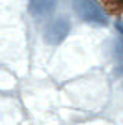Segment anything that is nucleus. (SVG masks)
Here are the masks:
<instances>
[{"mask_svg": "<svg viewBox=\"0 0 123 125\" xmlns=\"http://www.w3.org/2000/svg\"><path fill=\"white\" fill-rule=\"evenodd\" d=\"M119 2H121V4H123V0H119Z\"/></svg>", "mask_w": 123, "mask_h": 125, "instance_id": "nucleus-5", "label": "nucleus"}, {"mask_svg": "<svg viewBox=\"0 0 123 125\" xmlns=\"http://www.w3.org/2000/svg\"><path fill=\"white\" fill-rule=\"evenodd\" d=\"M56 8V0H30V11L36 17L51 15Z\"/></svg>", "mask_w": 123, "mask_h": 125, "instance_id": "nucleus-3", "label": "nucleus"}, {"mask_svg": "<svg viewBox=\"0 0 123 125\" xmlns=\"http://www.w3.org/2000/svg\"><path fill=\"white\" fill-rule=\"evenodd\" d=\"M116 58H118L119 63H123V43H118V45H116Z\"/></svg>", "mask_w": 123, "mask_h": 125, "instance_id": "nucleus-4", "label": "nucleus"}, {"mask_svg": "<svg viewBox=\"0 0 123 125\" xmlns=\"http://www.w3.org/2000/svg\"><path fill=\"white\" fill-rule=\"evenodd\" d=\"M69 28H71V26H69V21H67L65 17L54 19V21L45 28V41L49 43V45H58V43H62L67 37V34H69Z\"/></svg>", "mask_w": 123, "mask_h": 125, "instance_id": "nucleus-2", "label": "nucleus"}, {"mask_svg": "<svg viewBox=\"0 0 123 125\" xmlns=\"http://www.w3.org/2000/svg\"><path fill=\"white\" fill-rule=\"evenodd\" d=\"M73 8L77 11V15L82 21L92 22V24H106L108 17L101 6L95 0H73Z\"/></svg>", "mask_w": 123, "mask_h": 125, "instance_id": "nucleus-1", "label": "nucleus"}]
</instances>
